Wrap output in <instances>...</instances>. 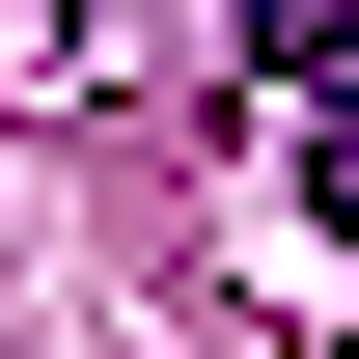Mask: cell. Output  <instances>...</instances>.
<instances>
[{
  "mask_svg": "<svg viewBox=\"0 0 359 359\" xmlns=\"http://www.w3.org/2000/svg\"><path fill=\"white\" fill-rule=\"evenodd\" d=\"M304 194H332V249H359V111H332V138H304Z\"/></svg>",
  "mask_w": 359,
  "mask_h": 359,
  "instance_id": "cell-1",
  "label": "cell"
}]
</instances>
